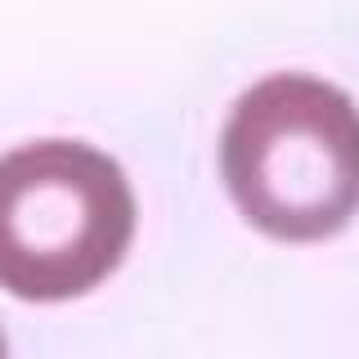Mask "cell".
I'll list each match as a JSON object with an SVG mask.
<instances>
[{
  "label": "cell",
  "instance_id": "1",
  "mask_svg": "<svg viewBox=\"0 0 359 359\" xmlns=\"http://www.w3.org/2000/svg\"><path fill=\"white\" fill-rule=\"evenodd\" d=\"M229 198L278 243H323L359 216V108L319 76L278 72L238 95L220 140Z\"/></svg>",
  "mask_w": 359,
  "mask_h": 359
},
{
  "label": "cell",
  "instance_id": "2",
  "mask_svg": "<svg viewBox=\"0 0 359 359\" xmlns=\"http://www.w3.org/2000/svg\"><path fill=\"white\" fill-rule=\"evenodd\" d=\"M130 180L108 153L41 140L0 157V287L18 301H72L126 261Z\"/></svg>",
  "mask_w": 359,
  "mask_h": 359
},
{
  "label": "cell",
  "instance_id": "3",
  "mask_svg": "<svg viewBox=\"0 0 359 359\" xmlns=\"http://www.w3.org/2000/svg\"><path fill=\"white\" fill-rule=\"evenodd\" d=\"M0 359H5V332H0Z\"/></svg>",
  "mask_w": 359,
  "mask_h": 359
}]
</instances>
